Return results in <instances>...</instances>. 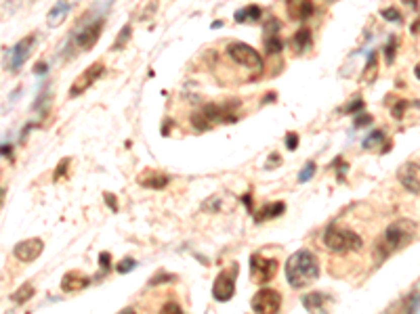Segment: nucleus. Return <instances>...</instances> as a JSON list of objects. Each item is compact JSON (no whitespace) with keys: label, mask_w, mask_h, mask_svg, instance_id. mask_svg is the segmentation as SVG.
<instances>
[{"label":"nucleus","mask_w":420,"mask_h":314,"mask_svg":"<svg viewBox=\"0 0 420 314\" xmlns=\"http://www.w3.org/2000/svg\"><path fill=\"white\" fill-rule=\"evenodd\" d=\"M418 239V222L410 220V218H399L395 222H391L383 237L376 241L374 247V260L378 264H383L387 258H391L393 253L405 249L408 245H412Z\"/></svg>","instance_id":"f257e3e1"},{"label":"nucleus","mask_w":420,"mask_h":314,"mask_svg":"<svg viewBox=\"0 0 420 314\" xmlns=\"http://www.w3.org/2000/svg\"><path fill=\"white\" fill-rule=\"evenodd\" d=\"M286 279L292 289H303L319 279V258L311 249L294 251L286 262Z\"/></svg>","instance_id":"f03ea898"},{"label":"nucleus","mask_w":420,"mask_h":314,"mask_svg":"<svg viewBox=\"0 0 420 314\" xmlns=\"http://www.w3.org/2000/svg\"><path fill=\"white\" fill-rule=\"evenodd\" d=\"M321 243H324L326 249H330L334 253H351V251H359L363 247V239L355 231H351V228L330 224L324 231Z\"/></svg>","instance_id":"7ed1b4c3"},{"label":"nucleus","mask_w":420,"mask_h":314,"mask_svg":"<svg viewBox=\"0 0 420 314\" xmlns=\"http://www.w3.org/2000/svg\"><path fill=\"white\" fill-rule=\"evenodd\" d=\"M237 273H240V264L233 262L229 268L221 270L217 275L215 283H213V297L217 302L225 304L235 295V279H237Z\"/></svg>","instance_id":"20e7f679"},{"label":"nucleus","mask_w":420,"mask_h":314,"mask_svg":"<svg viewBox=\"0 0 420 314\" xmlns=\"http://www.w3.org/2000/svg\"><path fill=\"white\" fill-rule=\"evenodd\" d=\"M279 262L275 258H267L261 251L250 255V281L255 283H269L277 275Z\"/></svg>","instance_id":"39448f33"},{"label":"nucleus","mask_w":420,"mask_h":314,"mask_svg":"<svg viewBox=\"0 0 420 314\" xmlns=\"http://www.w3.org/2000/svg\"><path fill=\"white\" fill-rule=\"evenodd\" d=\"M227 55L231 57V61H235L237 65H242L246 69H259L263 65L259 50H255L250 44H244V42H233V44H229Z\"/></svg>","instance_id":"423d86ee"},{"label":"nucleus","mask_w":420,"mask_h":314,"mask_svg":"<svg viewBox=\"0 0 420 314\" xmlns=\"http://www.w3.org/2000/svg\"><path fill=\"white\" fill-rule=\"evenodd\" d=\"M237 101L233 103H223V105H217V103H210V105H204L202 107V116L208 120V124H233L237 120Z\"/></svg>","instance_id":"0eeeda50"},{"label":"nucleus","mask_w":420,"mask_h":314,"mask_svg":"<svg viewBox=\"0 0 420 314\" xmlns=\"http://www.w3.org/2000/svg\"><path fill=\"white\" fill-rule=\"evenodd\" d=\"M250 308L255 312H263V314H273V312H279L282 308V293L275 291V289H259L255 293V297L250 299Z\"/></svg>","instance_id":"6e6552de"},{"label":"nucleus","mask_w":420,"mask_h":314,"mask_svg":"<svg viewBox=\"0 0 420 314\" xmlns=\"http://www.w3.org/2000/svg\"><path fill=\"white\" fill-rule=\"evenodd\" d=\"M103 74H105V65L103 63H95V65H91V67H87L82 71V74L74 80V84L69 86V98H76V96H80V94H84L87 92L93 84L99 80V78H103Z\"/></svg>","instance_id":"1a4fd4ad"},{"label":"nucleus","mask_w":420,"mask_h":314,"mask_svg":"<svg viewBox=\"0 0 420 314\" xmlns=\"http://www.w3.org/2000/svg\"><path fill=\"white\" fill-rule=\"evenodd\" d=\"M101 32H103V17H97L91 23L78 27V30L74 32V44L80 46L82 50H89V48H93L97 44V40H99Z\"/></svg>","instance_id":"9d476101"},{"label":"nucleus","mask_w":420,"mask_h":314,"mask_svg":"<svg viewBox=\"0 0 420 314\" xmlns=\"http://www.w3.org/2000/svg\"><path fill=\"white\" fill-rule=\"evenodd\" d=\"M397 180L401 182V187L408 193L418 195L420 193V164H418V160L405 162L397 170Z\"/></svg>","instance_id":"9b49d317"},{"label":"nucleus","mask_w":420,"mask_h":314,"mask_svg":"<svg viewBox=\"0 0 420 314\" xmlns=\"http://www.w3.org/2000/svg\"><path fill=\"white\" fill-rule=\"evenodd\" d=\"M42 251H45V241L38 239V237L19 241V243L15 245V249H13L15 258H17L19 262H25V264H30V262L38 260Z\"/></svg>","instance_id":"f8f14e48"},{"label":"nucleus","mask_w":420,"mask_h":314,"mask_svg":"<svg viewBox=\"0 0 420 314\" xmlns=\"http://www.w3.org/2000/svg\"><path fill=\"white\" fill-rule=\"evenodd\" d=\"M34 40H36L34 36H27V38H23L21 42H17V44L9 50V55H7V61H9L7 65H9V69L17 71L25 63V59L30 57V53L34 48Z\"/></svg>","instance_id":"ddd939ff"},{"label":"nucleus","mask_w":420,"mask_h":314,"mask_svg":"<svg viewBox=\"0 0 420 314\" xmlns=\"http://www.w3.org/2000/svg\"><path fill=\"white\" fill-rule=\"evenodd\" d=\"M91 283H93V277H87L84 273H80V270H69V273H65L63 279H61V291L63 293H76V291L87 289Z\"/></svg>","instance_id":"4468645a"},{"label":"nucleus","mask_w":420,"mask_h":314,"mask_svg":"<svg viewBox=\"0 0 420 314\" xmlns=\"http://www.w3.org/2000/svg\"><path fill=\"white\" fill-rule=\"evenodd\" d=\"M286 11L290 19L307 21L315 13V5H313V0H286Z\"/></svg>","instance_id":"2eb2a0df"},{"label":"nucleus","mask_w":420,"mask_h":314,"mask_svg":"<svg viewBox=\"0 0 420 314\" xmlns=\"http://www.w3.org/2000/svg\"><path fill=\"white\" fill-rule=\"evenodd\" d=\"M137 182L141 184V187H145V189H153V191H160V189H164L168 182H171V176L168 174H164V172H158V170H143L141 174H139V178H137Z\"/></svg>","instance_id":"dca6fc26"},{"label":"nucleus","mask_w":420,"mask_h":314,"mask_svg":"<svg viewBox=\"0 0 420 314\" xmlns=\"http://www.w3.org/2000/svg\"><path fill=\"white\" fill-rule=\"evenodd\" d=\"M69 11H72V7H69L67 0H59V3L49 11V15H47V25H49V27H59V25L67 19Z\"/></svg>","instance_id":"f3484780"},{"label":"nucleus","mask_w":420,"mask_h":314,"mask_svg":"<svg viewBox=\"0 0 420 314\" xmlns=\"http://www.w3.org/2000/svg\"><path fill=\"white\" fill-rule=\"evenodd\" d=\"M286 212V203L284 201H271L267 205H263L259 210V214L255 216V222L261 224V222H267V220H273L277 216H282V214Z\"/></svg>","instance_id":"a211bd4d"},{"label":"nucleus","mask_w":420,"mask_h":314,"mask_svg":"<svg viewBox=\"0 0 420 314\" xmlns=\"http://www.w3.org/2000/svg\"><path fill=\"white\" fill-rule=\"evenodd\" d=\"M313 44V36H311V30L307 25H303V27H299L297 30V34L292 36V50L297 53V55H301V53H305L307 48H309Z\"/></svg>","instance_id":"6ab92c4d"},{"label":"nucleus","mask_w":420,"mask_h":314,"mask_svg":"<svg viewBox=\"0 0 420 314\" xmlns=\"http://www.w3.org/2000/svg\"><path fill=\"white\" fill-rule=\"evenodd\" d=\"M261 17H263V9L259 5H248L240 11H235L233 15L235 23H257Z\"/></svg>","instance_id":"aec40b11"},{"label":"nucleus","mask_w":420,"mask_h":314,"mask_svg":"<svg viewBox=\"0 0 420 314\" xmlns=\"http://www.w3.org/2000/svg\"><path fill=\"white\" fill-rule=\"evenodd\" d=\"M326 302H328V295H326V293H321V291H313V293L303 295V306H305L307 310H311V312L324 310Z\"/></svg>","instance_id":"412c9836"},{"label":"nucleus","mask_w":420,"mask_h":314,"mask_svg":"<svg viewBox=\"0 0 420 314\" xmlns=\"http://www.w3.org/2000/svg\"><path fill=\"white\" fill-rule=\"evenodd\" d=\"M32 295H34V285H32V283H23L21 287L11 295V299H13L15 304H25L27 299H32Z\"/></svg>","instance_id":"4be33fe9"},{"label":"nucleus","mask_w":420,"mask_h":314,"mask_svg":"<svg viewBox=\"0 0 420 314\" xmlns=\"http://www.w3.org/2000/svg\"><path fill=\"white\" fill-rule=\"evenodd\" d=\"M131 34H133V30H131V25H129V23H126V25L122 27V30H120L118 38L114 40V46H111V48H114V50H122V48L126 46V42H129V40H131Z\"/></svg>","instance_id":"5701e85b"},{"label":"nucleus","mask_w":420,"mask_h":314,"mask_svg":"<svg viewBox=\"0 0 420 314\" xmlns=\"http://www.w3.org/2000/svg\"><path fill=\"white\" fill-rule=\"evenodd\" d=\"M284 48V42L277 38V34H273V36H265V50H267L269 55H275V53H279Z\"/></svg>","instance_id":"b1692460"},{"label":"nucleus","mask_w":420,"mask_h":314,"mask_svg":"<svg viewBox=\"0 0 420 314\" xmlns=\"http://www.w3.org/2000/svg\"><path fill=\"white\" fill-rule=\"evenodd\" d=\"M99 266H101V270H99V275H97L95 279H103L105 275H109V270H111V253L109 251H101L99 253Z\"/></svg>","instance_id":"393cba45"},{"label":"nucleus","mask_w":420,"mask_h":314,"mask_svg":"<svg viewBox=\"0 0 420 314\" xmlns=\"http://www.w3.org/2000/svg\"><path fill=\"white\" fill-rule=\"evenodd\" d=\"M378 71V61H376V53H370L368 55V61H366V67H363V78L366 80H372V76Z\"/></svg>","instance_id":"a878e982"},{"label":"nucleus","mask_w":420,"mask_h":314,"mask_svg":"<svg viewBox=\"0 0 420 314\" xmlns=\"http://www.w3.org/2000/svg\"><path fill=\"white\" fill-rule=\"evenodd\" d=\"M315 170H317V164H315V162H309V164H307V166L301 170V172H299V182H301V184L309 182V180L315 176Z\"/></svg>","instance_id":"bb28decb"},{"label":"nucleus","mask_w":420,"mask_h":314,"mask_svg":"<svg viewBox=\"0 0 420 314\" xmlns=\"http://www.w3.org/2000/svg\"><path fill=\"white\" fill-rule=\"evenodd\" d=\"M385 140V132L383 130H374L366 140H363V149H374Z\"/></svg>","instance_id":"cd10ccee"},{"label":"nucleus","mask_w":420,"mask_h":314,"mask_svg":"<svg viewBox=\"0 0 420 314\" xmlns=\"http://www.w3.org/2000/svg\"><path fill=\"white\" fill-rule=\"evenodd\" d=\"M397 38L395 36H391L389 38V42H387V46H385V59H387V63H393V59H395V53H397Z\"/></svg>","instance_id":"c85d7f7f"},{"label":"nucleus","mask_w":420,"mask_h":314,"mask_svg":"<svg viewBox=\"0 0 420 314\" xmlns=\"http://www.w3.org/2000/svg\"><path fill=\"white\" fill-rule=\"evenodd\" d=\"M191 126H193V128H198L200 132H204V130H208V128H210L208 120L202 116V111H195L193 116H191Z\"/></svg>","instance_id":"c756f323"},{"label":"nucleus","mask_w":420,"mask_h":314,"mask_svg":"<svg viewBox=\"0 0 420 314\" xmlns=\"http://www.w3.org/2000/svg\"><path fill=\"white\" fill-rule=\"evenodd\" d=\"M403 312H418V287L414 289V293H410V297H405V304L401 308Z\"/></svg>","instance_id":"7c9ffc66"},{"label":"nucleus","mask_w":420,"mask_h":314,"mask_svg":"<svg viewBox=\"0 0 420 314\" xmlns=\"http://www.w3.org/2000/svg\"><path fill=\"white\" fill-rule=\"evenodd\" d=\"M135 268H137V260H135V258H124V260L116 266L118 275H129V273H133Z\"/></svg>","instance_id":"2f4dec72"},{"label":"nucleus","mask_w":420,"mask_h":314,"mask_svg":"<svg viewBox=\"0 0 420 314\" xmlns=\"http://www.w3.org/2000/svg\"><path fill=\"white\" fill-rule=\"evenodd\" d=\"M177 279V275H171V273H156L151 279H149V285H162V283H171V281H175Z\"/></svg>","instance_id":"473e14b6"},{"label":"nucleus","mask_w":420,"mask_h":314,"mask_svg":"<svg viewBox=\"0 0 420 314\" xmlns=\"http://www.w3.org/2000/svg\"><path fill=\"white\" fill-rule=\"evenodd\" d=\"M279 30H282V21H279L277 17H269V21L265 23V36H273Z\"/></svg>","instance_id":"72a5a7b5"},{"label":"nucleus","mask_w":420,"mask_h":314,"mask_svg":"<svg viewBox=\"0 0 420 314\" xmlns=\"http://www.w3.org/2000/svg\"><path fill=\"white\" fill-rule=\"evenodd\" d=\"M381 15H383V19H387L391 23H399L401 21V13L397 9H383Z\"/></svg>","instance_id":"f704fd0d"},{"label":"nucleus","mask_w":420,"mask_h":314,"mask_svg":"<svg viewBox=\"0 0 420 314\" xmlns=\"http://www.w3.org/2000/svg\"><path fill=\"white\" fill-rule=\"evenodd\" d=\"M299 140H301V138H299L297 132H288L286 138H284L286 149H288V151H297V149H299Z\"/></svg>","instance_id":"c9c22d12"},{"label":"nucleus","mask_w":420,"mask_h":314,"mask_svg":"<svg viewBox=\"0 0 420 314\" xmlns=\"http://www.w3.org/2000/svg\"><path fill=\"white\" fill-rule=\"evenodd\" d=\"M69 157H65V160H61V164L57 166V170H55V174H53V178L55 180H61V178H65V172H67V168H69Z\"/></svg>","instance_id":"e433bc0d"},{"label":"nucleus","mask_w":420,"mask_h":314,"mask_svg":"<svg viewBox=\"0 0 420 314\" xmlns=\"http://www.w3.org/2000/svg\"><path fill=\"white\" fill-rule=\"evenodd\" d=\"M332 168H339V172H336V176H339V180H345V174H347L349 166L343 162V157H336V160L332 162Z\"/></svg>","instance_id":"4c0bfd02"},{"label":"nucleus","mask_w":420,"mask_h":314,"mask_svg":"<svg viewBox=\"0 0 420 314\" xmlns=\"http://www.w3.org/2000/svg\"><path fill=\"white\" fill-rule=\"evenodd\" d=\"M363 109H366V103H363L361 98H355L353 103H349V105L345 107V113H361Z\"/></svg>","instance_id":"58836bf2"},{"label":"nucleus","mask_w":420,"mask_h":314,"mask_svg":"<svg viewBox=\"0 0 420 314\" xmlns=\"http://www.w3.org/2000/svg\"><path fill=\"white\" fill-rule=\"evenodd\" d=\"M408 107H410V101H399V103L393 107V111H391V116L399 120V118H403V113H405V109H408Z\"/></svg>","instance_id":"ea45409f"},{"label":"nucleus","mask_w":420,"mask_h":314,"mask_svg":"<svg viewBox=\"0 0 420 314\" xmlns=\"http://www.w3.org/2000/svg\"><path fill=\"white\" fill-rule=\"evenodd\" d=\"M267 162H269V164L265 166V170H273V168H279V166H282V155H279V153H271Z\"/></svg>","instance_id":"a19ab883"},{"label":"nucleus","mask_w":420,"mask_h":314,"mask_svg":"<svg viewBox=\"0 0 420 314\" xmlns=\"http://www.w3.org/2000/svg\"><path fill=\"white\" fill-rule=\"evenodd\" d=\"M372 122H374L372 116H357L355 122H353V126H355V128H366V126H370Z\"/></svg>","instance_id":"79ce46f5"},{"label":"nucleus","mask_w":420,"mask_h":314,"mask_svg":"<svg viewBox=\"0 0 420 314\" xmlns=\"http://www.w3.org/2000/svg\"><path fill=\"white\" fill-rule=\"evenodd\" d=\"M103 199H105L107 207H111V212H118V199H116V195H114V193H105V195H103Z\"/></svg>","instance_id":"37998d69"},{"label":"nucleus","mask_w":420,"mask_h":314,"mask_svg":"<svg viewBox=\"0 0 420 314\" xmlns=\"http://www.w3.org/2000/svg\"><path fill=\"white\" fill-rule=\"evenodd\" d=\"M162 312H183V308H181L177 302H168L162 306Z\"/></svg>","instance_id":"c03bdc74"},{"label":"nucleus","mask_w":420,"mask_h":314,"mask_svg":"<svg viewBox=\"0 0 420 314\" xmlns=\"http://www.w3.org/2000/svg\"><path fill=\"white\" fill-rule=\"evenodd\" d=\"M173 124H175L173 120H166V122H164V130H162L164 136H168V130H171V126H173Z\"/></svg>","instance_id":"a18cd8bd"},{"label":"nucleus","mask_w":420,"mask_h":314,"mask_svg":"<svg viewBox=\"0 0 420 314\" xmlns=\"http://www.w3.org/2000/svg\"><path fill=\"white\" fill-rule=\"evenodd\" d=\"M275 98H277V94H275V92H269L267 96L263 98V103H271V101H275Z\"/></svg>","instance_id":"49530a36"},{"label":"nucleus","mask_w":420,"mask_h":314,"mask_svg":"<svg viewBox=\"0 0 420 314\" xmlns=\"http://www.w3.org/2000/svg\"><path fill=\"white\" fill-rule=\"evenodd\" d=\"M0 155H11V145H5V147H0Z\"/></svg>","instance_id":"de8ad7c7"},{"label":"nucleus","mask_w":420,"mask_h":314,"mask_svg":"<svg viewBox=\"0 0 420 314\" xmlns=\"http://www.w3.org/2000/svg\"><path fill=\"white\" fill-rule=\"evenodd\" d=\"M244 203H246V205H248V210L252 212V199H250V195H246V197H244Z\"/></svg>","instance_id":"09e8293b"},{"label":"nucleus","mask_w":420,"mask_h":314,"mask_svg":"<svg viewBox=\"0 0 420 314\" xmlns=\"http://www.w3.org/2000/svg\"><path fill=\"white\" fill-rule=\"evenodd\" d=\"M34 71H36V74H40V71L45 74V71H47V65H36V67H34Z\"/></svg>","instance_id":"8fccbe9b"},{"label":"nucleus","mask_w":420,"mask_h":314,"mask_svg":"<svg viewBox=\"0 0 420 314\" xmlns=\"http://www.w3.org/2000/svg\"><path fill=\"white\" fill-rule=\"evenodd\" d=\"M412 32H414V36L418 34V19H416V21H414V25H412Z\"/></svg>","instance_id":"3c124183"},{"label":"nucleus","mask_w":420,"mask_h":314,"mask_svg":"<svg viewBox=\"0 0 420 314\" xmlns=\"http://www.w3.org/2000/svg\"><path fill=\"white\" fill-rule=\"evenodd\" d=\"M221 25H223V21H215V23H213V30H219Z\"/></svg>","instance_id":"603ef678"}]
</instances>
